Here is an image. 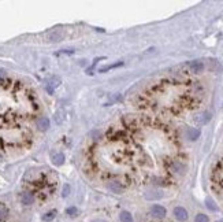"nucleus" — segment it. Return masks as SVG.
Here are the masks:
<instances>
[{
    "label": "nucleus",
    "mask_w": 223,
    "mask_h": 222,
    "mask_svg": "<svg viewBox=\"0 0 223 222\" xmlns=\"http://www.w3.org/2000/svg\"><path fill=\"white\" fill-rule=\"evenodd\" d=\"M166 213H167L166 208L160 204H155L151 207V215L155 218H163V217H166Z\"/></svg>",
    "instance_id": "1"
},
{
    "label": "nucleus",
    "mask_w": 223,
    "mask_h": 222,
    "mask_svg": "<svg viewBox=\"0 0 223 222\" xmlns=\"http://www.w3.org/2000/svg\"><path fill=\"white\" fill-rule=\"evenodd\" d=\"M195 121L199 125H205L211 121V112H208V111H204V112H200L197 117L195 118Z\"/></svg>",
    "instance_id": "2"
},
{
    "label": "nucleus",
    "mask_w": 223,
    "mask_h": 222,
    "mask_svg": "<svg viewBox=\"0 0 223 222\" xmlns=\"http://www.w3.org/2000/svg\"><path fill=\"white\" fill-rule=\"evenodd\" d=\"M174 215H175V218L181 222L187 219V211L185 210L183 207H175V208H174Z\"/></svg>",
    "instance_id": "3"
},
{
    "label": "nucleus",
    "mask_w": 223,
    "mask_h": 222,
    "mask_svg": "<svg viewBox=\"0 0 223 222\" xmlns=\"http://www.w3.org/2000/svg\"><path fill=\"white\" fill-rule=\"evenodd\" d=\"M108 189L114 193H122L125 188L119 181H111V183H108Z\"/></svg>",
    "instance_id": "4"
},
{
    "label": "nucleus",
    "mask_w": 223,
    "mask_h": 222,
    "mask_svg": "<svg viewBox=\"0 0 223 222\" xmlns=\"http://www.w3.org/2000/svg\"><path fill=\"white\" fill-rule=\"evenodd\" d=\"M21 202L25 206H30V204L34 203V195L30 193V192H24L22 196H21Z\"/></svg>",
    "instance_id": "5"
},
{
    "label": "nucleus",
    "mask_w": 223,
    "mask_h": 222,
    "mask_svg": "<svg viewBox=\"0 0 223 222\" xmlns=\"http://www.w3.org/2000/svg\"><path fill=\"white\" fill-rule=\"evenodd\" d=\"M189 67L193 73H201L204 70V63L203 62H200V60H193L189 63Z\"/></svg>",
    "instance_id": "6"
},
{
    "label": "nucleus",
    "mask_w": 223,
    "mask_h": 222,
    "mask_svg": "<svg viewBox=\"0 0 223 222\" xmlns=\"http://www.w3.org/2000/svg\"><path fill=\"white\" fill-rule=\"evenodd\" d=\"M60 82H62V81H60L59 77H52V78L49 79L48 85H47V91L49 92V93H52V92H53V89H55L56 87H59Z\"/></svg>",
    "instance_id": "7"
},
{
    "label": "nucleus",
    "mask_w": 223,
    "mask_h": 222,
    "mask_svg": "<svg viewBox=\"0 0 223 222\" xmlns=\"http://www.w3.org/2000/svg\"><path fill=\"white\" fill-rule=\"evenodd\" d=\"M37 127L40 130H47L48 127H49V119L47 117H40V118L37 119Z\"/></svg>",
    "instance_id": "8"
},
{
    "label": "nucleus",
    "mask_w": 223,
    "mask_h": 222,
    "mask_svg": "<svg viewBox=\"0 0 223 222\" xmlns=\"http://www.w3.org/2000/svg\"><path fill=\"white\" fill-rule=\"evenodd\" d=\"M186 135L189 140H197L200 137V130L199 129H195V127H189L186 130Z\"/></svg>",
    "instance_id": "9"
},
{
    "label": "nucleus",
    "mask_w": 223,
    "mask_h": 222,
    "mask_svg": "<svg viewBox=\"0 0 223 222\" xmlns=\"http://www.w3.org/2000/svg\"><path fill=\"white\" fill-rule=\"evenodd\" d=\"M52 162H53V165H56V166H60V165L64 162V155L62 154V152L52 155Z\"/></svg>",
    "instance_id": "10"
},
{
    "label": "nucleus",
    "mask_w": 223,
    "mask_h": 222,
    "mask_svg": "<svg viewBox=\"0 0 223 222\" xmlns=\"http://www.w3.org/2000/svg\"><path fill=\"white\" fill-rule=\"evenodd\" d=\"M120 66H123V62L122 60H119L118 63H114V64H108V66H105V67H101L99 69V73H107L108 70H112V69H115V67H120Z\"/></svg>",
    "instance_id": "11"
},
{
    "label": "nucleus",
    "mask_w": 223,
    "mask_h": 222,
    "mask_svg": "<svg viewBox=\"0 0 223 222\" xmlns=\"http://www.w3.org/2000/svg\"><path fill=\"white\" fill-rule=\"evenodd\" d=\"M8 218V208L6 204L0 203V221H4V219Z\"/></svg>",
    "instance_id": "12"
},
{
    "label": "nucleus",
    "mask_w": 223,
    "mask_h": 222,
    "mask_svg": "<svg viewBox=\"0 0 223 222\" xmlns=\"http://www.w3.org/2000/svg\"><path fill=\"white\" fill-rule=\"evenodd\" d=\"M119 218H120V222H133V217L129 211H122Z\"/></svg>",
    "instance_id": "13"
},
{
    "label": "nucleus",
    "mask_w": 223,
    "mask_h": 222,
    "mask_svg": "<svg viewBox=\"0 0 223 222\" xmlns=\"http://www.w3.org/2000/svg\"><path fill=\"white\" fill-rule=\"evenodd\" d=\"M55 215H56V211H55V210L49 211V213H47V214L43 215V221H44V222H49V221H52V219L55 218Z\"/></svg>",
    "instance_id": "14"
},
{
    "label": "nucleus",
    "mask_w": 223,
    "mask_h": 222,
    "mask_svg": "<svg viewBox=\"0 0 223 222\" xmlns=\"http://www.w3.org/2000/svg\"><path fill=\"white\" fill-rule=\"evenodd\" d=\"M205 204H207V207L209 208L211 211H216L218 210V207H216V204L214 203V200H212L211 198H207L205 199Z\"/></svg>",
    "instance_id": "15"
},
{
    "label": "nucleus",
    "mask_w": 223,
    "mask_h": 222,
    "mask_svg": "<svg viewBox=\"0 0 223 222\" xmlns=\"http://www.w3.org/2000/svg\"><path fill=\"white\" fill-rule=\"evenodd\" d=\"M62 37H63V34H62V33L53 32V33H51L49 39H51V41H59V40H62Z\"/></svg>",
    "instance_id": "16"
},
{
    "label": "nucleus",
    "mask_w": 223,
    "mask_h": 222,
    "mask_svg": "<svg viewBox=\"0 0 223 222\" xmlns=\"http://www.w3.org/2000/svg\"><path fill=\"white\" fill-rule=\"evenodd\" d=\"M195 222H208V217L204 214H197L196 215Z\"/></svg>",
    "instance_id": "17"
},
{
    "label": "nucleus",
    "mask_w": 223,
    "mask_h": 222,
    "mask_svg": "<svg viewBox=\"0 0 223 222\" xmlns=\"http://www.w3.org/2000/svg\"><path fill=\"white\" fill-rule=\"evenodd\" d=\"M156 192H148L147 195H145V198L147 199H149V200H151V199H160L162 198V193H159V195H155Z\"/></svg>",
    "instance_id": "18"
},
{
    "label": "nucleus",
    "mask_w": 223,
    "mask_h": 222,
    "mask_svg": "<svg viewBox=\"0 0 223 222\" xmlns=\"http://www.w3.org/2000/svg\"><path fill=\"white\" fill-rule=\"evenodd\" d=\"M66 213H67L70 217H74V215L78 214V210H77V207H68L67 210H66Z\"/></svg>",
    "instance_id": "19"
},
{
    "label": "nucleus",
    "mask_w": 223,
    "mask_h": 222,
    "mask_svg": "<svg viewBox=\"0 0 223 222\" xmlns=\"http://www.w3.org/2000/svg\"><path fill=\"white\" fill-rule=\"evenodd\" d=\"M172 167H174V169H175V171H178V173H182L183 169H185V167H183L179 162H175L174 165H172Z\"/></svg>",
    "instance_id": "20"
},
{
    "label": "nucleus",
    "mask_w": 223,
    "mask_h": 222,
    "mask_svg": "<svg viewBox=\"0 0 223 222\" xmlns=\"http://www.w3.org/2000/svg\"><path fill=\"white\" fill-rule=\"evenodd\" d=\"M68 193H70V185H67V184H66V185H63V192H62V196H63V198H67Z\"/></svg>",
    "instance_id": "21"
},
{
    "label": "nucleus",
    "mask_w": 223,
    "mask_h": 222,
    "mask_svg": "<svg viewBox=\"0 0 223 222\" xmlns=\"http://www.w3.org/2000/svg\"><path fill=\"white\" fill-rule=\"evenodd\" d=\"M6 75V72L4 70H0V77H4Z\"/></svg>",
    "instance_id": "22"
},
{
    "label": "nucleus",
    "mask_w": 223,
    "mask_h": 222,
    "mask_svg": "<svg viewBox=\"0 0 223 222\" xmlns=\"http://www.w3.org/2000/svg\"><path fill=\"white\" fill-rule=\"evenodd\" d=\"M92 222H105V221H103V219H93Z\"/></svg>",
    "instance_id": "23"
},
{
    "label": "nucleus",
    "mask_w": 223,
    "mask_h": 222,
    "mask_svg": "<svg viewBox=\"0 0 223 222\" xmlns=\"http://www.w3.org/2000/svg\"><path fill=\"white\" fill-rule=\"evenodd\" d=\"M216 222H223V219H219V221H216Z\"/></svg>",
    "instance_id": "24"
}]
</instances>
